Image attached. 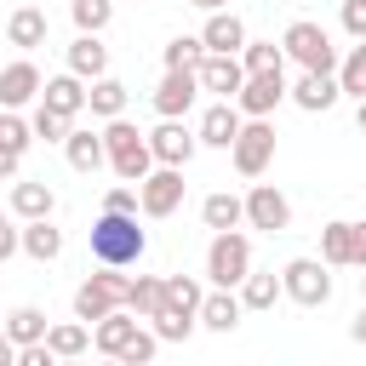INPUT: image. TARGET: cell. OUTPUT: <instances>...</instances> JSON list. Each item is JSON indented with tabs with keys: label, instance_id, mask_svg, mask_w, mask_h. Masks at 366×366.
<instances>
[{
	"label": "cell",
	"instance_id": "cell-47",
	"mask_svg": "<svg viewBox=\"0 0 366 366\" xmlns=\"http://www.w3.org/2000/svg\"><path fill=\"white\" fill-rule=\"evenodd\" d=\"M349 337H355V343H360V349H366V303H360V315H355V320H349Z\"/></svg>",
	"mask_w": 366,
	"mask_h": 366
},
{
	"label": "cell",
	"instance_id": "cell-2",
	"mask_svg": "<svg viewBox=\"0 0 366 366\" xmlns=\"http://www.w3.org/2000/svg\"><path fill=\"white\" fill-rule=\"evenodd\" d=\"M103 149H109V166L120 183H143L154 172V149H149V132H137L126 114L103 126Z\"/></svg>",
	"mask_w": 366,
	"mask_h": 366
},
{
	"label": "cell",
	"instance_id": "cell-19",
	"mask_svg": "<svg viewBox=\"0 0 366 366\" xmlns=\"http://www.w3.org/2000/svg\"><path fill=\"white\" fill-rule=\"evenodd\" d=\"M40 109H51V114L74 120V114L86 109V80H74V74H51V80H46V92H40Z\"/></svg>",
	"mask_w": 366,
	"mask_h": 366
},
{
	"label": "cell",
	"instance_id": "cell-34",
	"mask_svg": "<svg viewBox=\"0 0 366 366\" xmlns=\"http://www.w3.org/2000/svg\"><path fill=\"white\" fill-rule=\"evenodd\" d=\"M160 309H166V280H160V274H137V280H132V315L154 320Z\"/></svg>",
	"mask_w": 366,
	"mask_h": 366
},
{
	"label": "cell",
	"instance_id": "cell-36",
	"mask_svg": "<svg viewBox=\"0 0 366 366\" xmlns=\"http://www.w3.org/2000/svg\"><path fill=\"white\" fill-rule=\"evenodd\" d=\"M69 11L80 23V34H103L109 17H114V0H69Z\"/></svg>",
	"mask_w": 366,
	"mask_h": 366
},
{
	"label": "cell",
	"instance_id": "cell-14",
	"mask_svg": "<svg viewBox=\"0 0 366 366\" xmlns=\"http://www.w3.org/2000/svg\"><path fill=\"white\" fill-rule=\"evenodd\" d=\"M200 46H206V57H240L246 51V23L234 11H212L206 29H200Z\"/></svg>",
	"mask_w": 366,
	"mask_h": 366
},
{
	"label": "cell",
	"instance_id": "cell-23",
	"mask_svg": "<svg viewBox=\"0 0 366 366\" xmlns=\"http://www.w3.org/2000/svg\"><path fill=\"white\" fill-rule=\"evenodd\" d=\"M51 206H57L51 183H11V212H17L23 223H46Z\"/></svg>",
	"mask_w": 366,
	"mask_h": 366
},
{
	"label": "cell",
	"instance_id": "cell-5",
	"mask_svg": "<svg viewBox=\"0 0 366 366\" xmlns=\"http://www.w3.org/2000/svg\"><path fill=\"white\" fill-rule=\"evenodd\" d=\"M246 274H252V240L240 229L234 234H212V246H206V280L217 292H234Z\"/></svg>",
	"mask_w": 366,
	"mask_h": 366
},
{
	"label": "cell",
	"instance_id": "cell-55",
	"mask_svg": "<svg viewBox=\"0 0 366 366\" xmlns=\"http://www.w3.org/2000/svg\"><path fill=\"white\" fill-rule=\"evenodd\" d=\"M103 366H120V360H103Z\"/></svg>",
	"mask_w": 366,
	"mask_h": 366
},
{
	"label": "cell",
	"instance_id": "cell-50",
	"mask_svg": "<svg viewBox=\"0 0 366 366\" xmlns=\"http://www.w3.org/2000/svg\"><path fill=\"white\" fill-rule=\"evenodd\" d=\"M355 126H360V137H366V103H360V109H355Z\"/></svg>",
	"mask_w": 366,
	"mask_h": 366
},
{
	"label": "cell",
	"instance_id": "cell-48",
	"mask_svg": "<svg viewBox=\"0 0 366 366\" xmlns=\"http://www.w3.org/2000/svg\"><path fill=\"white\" fill-rule=\"evenodd\" d=\"M0 366H17V343L11 337H0Z\"/></svg>",
	"mask_w": 366,
	"mask_h": 366
},
{
	"label": "cell",
	"instance_id": "cell-31",
	"mask_svg": "<svg viewBox=\"0 0 366 366\" xmlns=\"http://www.w3.org/2000/svg\"><path fill=\"white\" fill-rule=\"evenodd\" d=\"M240 69H246V74H274V69H286V46H274V40H246Z\"/></svg>",
	"mask_w": 366,
	"mask_h": 366
},
{
	"label": "cell",
	"instance_id": "cell-12",
	"mask_svg": "<svg viewBox=\"0 0 366 366\" xmlns=\"http://www.w3.org/2000/svg\"><path fill=\"white\" fill-rule=\"evenodd\" d=\"M246 223L280 234V229H292V200H286L274 183H252V194H246Z\"/></svg>",
	"mask_w": 366,
	"mask_h": 366
},
{
	"label": "cell",
	"instance_id": "cell-10",
	"mask_svg": "<svg viewBox=\"0 0 366 366\" xmlns=\"http://www.w3.org/2000/svg\"><path fill=\"white\" fill-rule=\"evenodd\" d=\"M194 97H200V74H194V69H166V80L154 86L160 120H183V114L194 109Z\"/></svg>",
	"mask_w": 366,
	"mask_h": 366
},
{
	"label": "cell",
	"instance_id": "cell-42",
	"mask_svg": "<svg viewBox=\"0 0 366 366\" xmlns=\"http://www.w3.org/2000/svg\"><path fill=\"white\" fill-rule=\"evenodd\" d=\"M154 343H160L154 332H137V337L120 349V366H149V360H154Z\"/></svg>",
	"mask_w": 366,
	"mask_h": 366
},
{
	"label": "cell",
	"instance_id": "cell-44",
	"mask_svg": "<svg viewBox=\"0 0 366 366\" xmlns=\"http://www.w3.org/2000/svg\"><path fill=\"white\" fill-rule=\"evenodd\" d=\"M17 366H57V355L46 343H34V349H17Z\"/></svg>",
	"mask_w": 366,
	"mask_h": 366
},
{
	"label": "cell",
	"instance_id": "cell-25",
	"mask_svg": "<svg viewBox=\"0 0 366 366\" xmlns=\"http://www.w3.org/2000/svg\"><path fill=\"white\" fill-rule=\"evenodd\" d=\"M137 332H143V326H137V320H132L126 309H114L109 320H97V326H92V343H97V349H103L109 360H120V349H126V343H132Z\"/></svg>",
	"mask_w": 366,
	"mask_h": 366
},
{
	"label": "cell",
	"instance_id": "cell-30",
	"mask_svg": "<svg viewBox=\"0 0 366 366\" xmlns=\"http://www.w3.org/2000/svg\"><path fill=\"white\" fill-rule=\"evenodd\" d=\"M46 349H51L57 360H80V355L92 349V326H80V320H69V326H51V332H46Z\"/></svg>",
	"mask_w": 366,
	"mask_h": 366
},
{
	"label": "cell",
	"instance_id": "cell-26",
	"mask_svg": "<svg viewBox=\"0 0 366 366\" xmlns=\"http://www.w3.org/2000/svg\"><path fill=\"white\" fill-rule=\"evenodd\" d=\"M240 309H246V303H240L234 292H206V303H200V326L229 337V332L240 326Z\"/></svg>",
	"mask_w": 366,
	"mask_h": 366
},
{
	"label": "cell",
	"instance_id": "cell-41",
	"mask_svg": "<svg viewBox=\"0 0 366 366\" xmlns=\"http://www.w3.org/2000/svg\"><path fill=\"white\" fill-rule=\"evenodd\" d=\"M103 212H120V217H137L143 206H137V189L132 183H114L109 194H103Z\"/></svg>",
	"mask_w": 366,
	"mask_h": 366
},
{
	"label": "cell",
	"instance_id": "cell-8",
	"mask_svg": "<svg viewBox=\"0 0 366 366\" xmlns=\"http://www.w3.org/2000/svg\"><path fill=\"white\" fill-rule=\"evenodd\" d=\"M229 154H234V172H240V177H263L269 160H274V126H269V120H246Z\"/></svg>",
	"mask_w": 366,
	"mask_h": 366
},
{
	"label": "cell",
	"instance_id": "cell-3",
	"mask_svg": "<svg viewBox=\"0 0 366 366\" xmlns=\"http://www.w3.org/2000/svg\"><path fill=\"white\" fill-rule=\"evenodd\" d=\"M280 46H286V57H292L303 74H337V46H332V34H326L320 23L297 17V23L280 34Z\"/></svg>",
	"mask_w": 366,
	"mask_h": 366
},
{
	"label": "cell",
	"instance_id": "cell-22",
	"mask_svg": "<svg viewBox=\"0 0 366 366\" xmlns=\"http://www.w3.org/2000/svg\"><path fill=\"white\" fill-rule=\"evenodd\" d=\"M63 154H69V166H74V172H86V177H92L97 166H109L103 132H80V126H74V132H69V143H63Z\"/></svg>",
	"mask_w": 366,
	"mask_h": 366
},
{
	"label": "cell",
	"instance_id": "cell-18",
	"mask_svg": "<svg viewBox=\"0 0 366 366\" xmlns=\"http://www.w3.org/2000/svg\"><path fill=\"white\" fill-rule=\"evenodd\" d=\"M200 223H206L212 234H234V229L246 223V200H240V194H229V189H217V194H206V200H200Z\"/></svg>",
	"mask_w": 366,
	"mask_h": 366
},
{
	"label": "cell",
	"instance_id": "cell-38",
	"mask_svg": "<svg viewBox=\"0 0 366 366\" xmlns=\"http://www.w3.org/2000/svg\"><path fill=\"white\" fill-rule=\"evenodd\" d=\"M194 326H200V320L183 315V309H160V315H154V337H160V343H189Z\"/></svg>",
	"mask_w": 366,
	"mask_h": 366
},
{
	"label": "cell",
	"instance_id": "cell-7",
	"mask_svg": "<svg viewBox=\"0 0 366 366\" xmlns=\"http://www.w3.org/2000/svg\"><path fill=\"white\" fill-rule=\"evenodd\" d=\"M286 97H292V86H286V69H274V74H246V86H240L234 109H240L246 120H269V114H274Z\"/></svg>",
	"mask_w": 366,
	"mask_h": 366
},
{
	"label": "cell",
	"instance_id": "cell-11",
	"mask_svg": "<svg viewBox=\"0 0 366 366\" xmlns=\"http://www.w3.org/2000/svg\"><path fill=\"white\" fill-rule=\"evenodd\" d=\"M149 149H154V166H189L194 160V149H200V137L183 126V120H160L154 132H149Z\"/></svg>",
	"mask_w": 366,
	"mask_h": 366
},
{
	"label": "cell",
	"instance_id": "cell-37",
	"mask_svg": "<svg viewBox=\"0 0 366 366\" xmlns=\"http://www.w3.org/2000/svg\"><path fill=\"white\" fill-rule=\"evenodd\" d=\"M200 63H206L200 34H177V40H166V69H200Z\"/></svg>",
	"mask_w": 366,
	"mask_h": 366
},
{
	"label": "cell",
	"instance_id": "cell-52",
	"mask_svg": "<svg viewBox=\"0 0 366 366\" xmlns=\"http://www.w3.org/2000/svg\"><path fill=\"white\" fill-rule=\"evenodd\" d=\"M57 366H86V360H57Z\"/></svg>",
	"mask_w": 366,
	"mask_h": 366
},
{
	"label": "cell",
	"instance_id": "cell-33",
	"mask_svg": "<svg viewBox=\"0 0 366 366\" xmlns=\"http://www.w3.org/2000/svg\"><path fill=\"white\" fill-rule=\"evenodd\" d=\"M200 303H206V292H200L194 274H166V309H183V315L200 320Z\"/></svg>",
	"mask_w": 366,
	"mask_h": 366
},
{
	"label": "cell",
	"instance_id": "cell-49",
	"mask_svg": "<svg viewBox=\"0 0 366 366\" xmlns=\"http://www.w3.org/2000/svg\"><path fill=\"white\" fill-rule=\"evenodd\" d=\"M189 6H200V11H223L229 0H189Z\"/></svg>",
	"mask_w": 366,
	"mask_h": 366
},
{
	"label": "cell",
	"instance_id": "cell-13",
	"mask_svg": "<svg viewBox=\"0 0 366 366\" xmlns=\"http://www.w3.org/2000/svg\"><path fill=\"white\" fill-rule=\"evenodd\" d=\"M40 92H46V80H40V69H34L29 57H17V63H6V69H0V109H11V114H17V109H23V103H34Z\"/></svg>",
	"mask_w": 366,
	"mask_h": 366
},
{
	"label": "cell",
	"instance_id": "cell-53",
	"mask_svg": "<svg viewBox=\"0 0 366 366\" xmlns=\"http://www.w3.org/2000/svg\"><path fill=\"white\" fill-rule=\"evenodd\" d=\"M0 337H6V315H0Z\"/></svg>",
	"mask_w": 366,
	"mask_h": 366
},
{
	"label": "cell",
	"instance_id": "cell-45",
	"mask_svg": "<svg viewBox=\"0 0 366 366\" xmlns=\"http://www.w3.org/2000/svg\"><path fill=\"white\" fill-rule=\"evenodd\" d=\"M17 166H23V154H11V149H0V183H6V177H17Z\"/></svg>",
	"mask_w": 366,
	"mask_h": 366
},
{
	"label": "cell",
	"instance_id": "cell-54",
	"mask_svg": "<svg viewBox=\"0 0 366 366\" xmlns=\"http://www.w3.org/2000/svg\"><path fill=\"white\" fill-rule=\"evenodd\" d=\"M360 292H366V274H360Z\"/></svg>",
	"mask_w": 366,
	"mask_h": 366
},
{
	"label": "cell",
	"instance_id": "cell-43",
	"mask_svg": "<svg viewBox=\"0 0 366 366\" xmlns=\"http://www.w3.org/2000/svg\"><path fill=\"white\" fill-rule=\"evenodd\" d=\"M343 29L355 40H366V0H343Z\"/></svg>",
	"mask_w": 366,
	"mask_h": 366
},
{
	"label": "cell",
	"instance_id": "cell-17",
	"mask_svg": "<svg viewBox=\"0 0 366 366\" xmlns=\"http://www.w3.org/2000/svg\"><path fill=\"white\" fill-rule=\"evenodd\" d=\"M337 97H343L337 74H297V80H292V103H297L303 114H326Z\"/></svg>",
	"mask_w": 366,
	"mask_h": 366
},
{
	"label": "cell",
	"instance_id": "cell-15",
	"mask_svg": "<svg viewBox=\"0 0 366 366\" xmlns=\"http://www.w3.org/2000/svg\"><path fill=\"white\" fill-rule=\"evenodd\" d=\"M194 74H200V92H217V103H234V97H240V86H246L240 57H206Z\"/></svg>",
	"mask_w": 366,
	"mask_h": 366
},
{
	"label": "cell",
	"instance_id": "cell-32",
	"mask_svg": "<svg viewBox=\"0 0 366 366\" xmlns=\"http://www.w3.org/2000/svg\"><path fill=\"white\" fill-rule=\"evenodd\" d=\"M23 252H29L34 263H51V257L63 252V229H51V217H46V223H29V229H23Z\"/></svg>",
	"mask_w": 366,
	"mask_h": 366
},
{
	"label": "cell",
	"instance_id": "cell-1",
	"mask_svg": "<svg viewBox=\"0 0 366 366\" xmlns=\"http://www.w3.org/2000/svg\"><path fill=\"white\" fill-rule=\"evenodd\" d=\"M149 252V234L137 229V217H120V212H97L92 223V257L103 269H126Z\"/></svg>",
	"mask_w": 366,
	"mask_h": 366
},
{
	"label": "cell",
	"instance_id": "cell-6",
	"mask_svg": "<svg viewBox=\"0 0 366 366\" xmlns=\"http://www.w3.org/2000/svg\"><path fill=\"white\" fill-rule=\"evenodd\" d=\"M280 286H286V297L303 303V309H320V303L332 297V274H326L320 257H292V263L280 269Z\"/></svg>",
	"mask_w": 366,
	"mask_h": 366
},
{
	"label": "cell",
	"instance_id": "cell-40",
	"mask_svg": "<svg viewBox=\"0 0 366 366\" xmlns=\"http://www.w3.org/2000/svg\"><path fill=\"white\" fill-rule=\"evenodd\" d=\"M29 126H34V137H46V143H69V132H74V120H63V114H51V109H40V103H34Z\"/></svg>",
	"mask_w": 366,
	"mask_h": 366
},
{
	"label": "cell",
	"instance_id": "cell-35",
	"mask_svg": "<svg viewBox=\"0 0 366 366\" xmlns=\"http://www.w3.org/2000/svg\"><path fill=\"white\" fill-rule=\"evenodd\" d=\"M337 86H343L349 97H360V103H366V40H355V46H349V57L337 63Z\"/></svg>",
	"mask_w": 366,
	"mask_h": 366
},
{
	"label": "cell",
	"instance_id": "cell-46",
	"mask_svg": "<svg viewBox=\"0 0 366 366\" xmlns=\"http://www.w3.org/2000/svg\"><path fill=\"white\" fill-rule=\"evenodd\" d=\"M355 269H366V223H355Z\"/></svg>",
	"mask_w": 366,
	"mask_h": 366
},
{
	"label": "cell",
	"instance_id": "cell-21",
	"mask_svg": "<svg viewBox=\"0 0 366 366\" xmlns=\"http://www.w3.org/2000/svg\"><path fill=\"white\" fill-rule=\"evenodd\" d=\"M46 29H51V23H46L40 6H17L11 23H6V40H11L17 51H34V46H46Z\"/></svg>",
	"mask_w": 366,
	"mask_h": 366
},
{
	"label": "cell",
	"instance_id": "cell-16",
	"mask_svg": "<svg viewBox=\"0 0 366 366\" xmlns=\"http://www.w3.org/2000/svg\"><path fill=\"white\" fill-rule=\"evenodd\" d=\"M240 126H246V114L234 109V103H212L206 114H200V143L206 149H234V137H240Z\"/></svg>",
	"mask_w": 366,
	"mask_h": 366
},
{
	"label": "cell",
	"instance_id": "cell-51",
	"mask_svg": "<svg viewBox=\"0 0 366 366\" xmlns=\"http://www.w3.org/2000/svg\"><path fill=\"white\" fill-rule=\"evenodd\" d=\"M6 229H11V223H6V212H0V234H6Z\"/></svg>",
	"mask_w": 366,
	"mask_h": 366
},
{
	"label": "cell",
	"instance_id": "cell-28",
	"mask_svg": "<svg viewBox=\"0 0 366 366\" xmlns=\"http://www.w3.org/2000/svg\"><path fill=\"white\" fill-rule=\"evenodd\" d=\"M126 97H132V92H126L114 74H103V80H92V92H86V109L103 114V120H120V114H126Z\"/></svg>",
	"mask_w": 366,
	"mask_h": 366
},
{
	"label": "cell",
	"instance_id": "cell-29",
	"mask_svg": "<svg viewBox=\"0 0 366 366\" xmlns=\"http://www.w3.org/2000/svg\"><path fill=\"white\" fill-rule=\"evenodd\" d=\"M280 292H286V286H280L274 269H252V274L240 280V303H246V309H274Z\"/></svg>",
	"mask_w": 366,
	"mask_h": 366
},
{
	"label": "cell",
	"instance_id": "cell-9",
	"mask_svg": "<svg viewBox=\"0 0 366 366\" xmlns=\"http://www.w3.org/2000/svg\"><path fill=\"white\" fill-rule=\"evenodd\" d=\"M137 206H143V217H172L183 206V172L177 166H154L137 183Z\"/></svg>",
	"mask_w": 366,
	"mask_h": 366
},
{
	"label": "cell",
	"instance_id": "cell-20",
	"mask_svg": "<svg viewBox=\"0 0 366 366\" xmlns=\"http://www.w3.org/2000/svg\"><path fill=\"white\" fill-rule=\"evenodd\" d=\"M69 74H74V80H103V74H109V46H103L97 34H80V40L69 46Z\"/></svg>",
	"mask_w": 366,
	"mask_h": 366
},
{
	"label": "cell",
	"instance_id": "cell-39",
	"mask_svg": "<svg viewBox=\"0 0 366 366\" xmlns=\"http://www.w3.org/2000/svg\"><path fill=\"white\" fill-rule=\"evenodd\" d=\"M34 143V126L23 120V114H11V109H0V149H11V154H23Z\"/></svg>",
	"mask_w": 366,
	"mask_h": 366
},
{
	"label": "cell",
	"instance_id": "cell-24",
	"mask_svg": "<svg viewBox=\"0 0 366 366\" xmlns=\"http://www.w3.org/2000/svg\"><path fill=\"white\" fill-rule=\"evenodd\" d=\"M320 263H326V269H349V263H355V223L332 217V223L320 229Z\"/></svg>",
	"mask_w": 366,
	"mask_h": 366
},
{
	"label": "cell",
	"instance_id": "cell-4",
	"mask_svg": "<svg viewBox=\"0 0 366 366\" xmlns=\"http://www.w3.org/2000/svg\"><path fill=\"white\" fill-rule=\"evenodd\" d=\"M114 309H132V280H126V274H114V269L92 274V280L74 292V320H86V326L109 320Z\"/></svg>",
	"mask_w": 366,
	"mask_h": 366
},
{
	"label": "cell",
	"instance_id": "cell-27",
	"mask_svg": "<svg viewBox=\"0 0 366 366\" xmlns=\"http://www.w3.org/2000/svg\"><path fill=\"white\" fill-rule=\"evenodd\" d=\"M46 332H51V326H46V315H40L34 303H23V309H11V315H6V337H11L17 349H34V343H46Z\"/></svg>",
	"mask_w": 366,
	"mask_h": 366
}]
</instances>
